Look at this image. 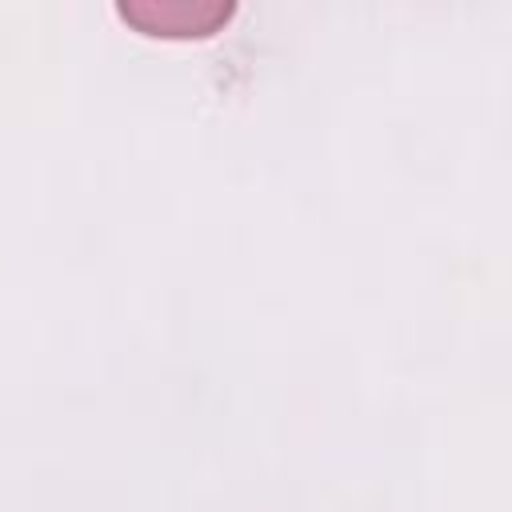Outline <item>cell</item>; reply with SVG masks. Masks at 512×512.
<instances>
[{
    "mask_svg": "<svg viewBox=\"0 0 512 512\" xmlns=\"http://www.w3.org/2000/svg\"><path fill=\"white\" fill-rule=\"evenodd\" d=\"M232 4H204V0H132L120 4V20L140 28L144 36L164 40H200L228 24Z\"/></svg>",
    "mask_w": 512,
    "mask_h": 512,
    "instance_id": "1",
    "label": "cell"
}]
</instances>
